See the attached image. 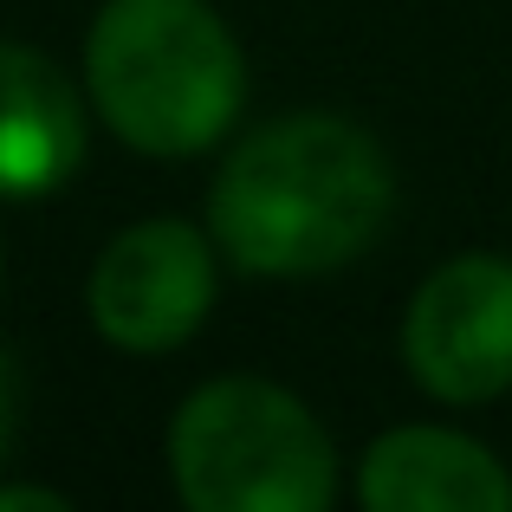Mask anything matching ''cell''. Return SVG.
Listing matches in <instances>:
<instances>
[{
    "mask_svg": "<svg viewBox=\"0 0 512 512\" xmlns=\"http://www.w3.org/2000/svg\"><path fill=\"white\" fill-rule=\"evenodd\" d=\"M396 208V175L376 137L331 111L260 124L214 175L208 234L240 273L305 279L376 247Z\"/></svg>",
    "mask_w": 512,
    "mask_h": 512,
    "instance_id": "1",
    "label": "cell"
},
{
    "mask_svg": "<svg viewBox=\"0 0 512 512\" xmlns=\"http://www.w3.org/2000/svg\"><path fill=\"white\" fill-rule=\"evenodd\" d=\"M85 91L137 156H201L247 104V52L208 0H104L85 39Z\"/></svg>",
    "mask_w": 512,
    "mask_h": 512,
    "instance_id": "2",
    "label": "cell"
},
{
    "mask_svg": "<svg viewBox=\"0 0 512 512\" xmlns=\"http://www.w3.org/2000/svg\"><path fill=\"white\" fill-rule=\"evenodd\" d=\"M169 474L188 512H331L338 448L292 389L214 376L169 422Z\"/></svg>",
    "mask_w": 512,
    "mask_h": 512,
    "instance_id": "3",
    "label": "cell"
},
{
    "mask_svg": "<svg viewBox=\"0 0 512 512\" xmlns=\"http://www.w3.org/2000/svg\"><path fill=\"white\" fill-rule=\"evenodd\" d=\"M402 357L435 402L474 409L512 389V260L461 253L435 266L402 318Z\"/></svg>",
    "mask_w": 512,
    "mask_h": 512,
    "instance_id": "4",
    "label": "cell"
},
{
    "mask_svg": "<svg viewBox=\"0 0 512 512\" xmlns=\"http://www.w3.org/2000/svg\"><path fill=\"white\" fill-rule=\"evenodd\" d=\"M85 312L104 344L130 357H163L188 344L214 312V253L188 221H137L98 253Z\"/></svg>",
    "mask_w": 512,
    "mask_h": 512,
    "instance_id": "5",
    "label": "cell"
},
{
    "mask_svg": "<svg viewBox=\"0 0 512 512\" xmlns=\"http://www.w3.org/2000/svg\"><path fill=\"white\" fill-rule=\"evenodd\" d=\"M363 512H512V474L487 441L409 422L370 441L357 467Z\"/></svg>",
    "mask_w": 512,
    "mask_h": 512,
    "instance_id": "6",
    "label": "cell"
},
{
    "mask_svg": "<svg viewBox=\"0 0 512 512\" xmlns=\"http://www.w3.org/2000/svg\"><path fill=\"white\" fill-rule=\"evenodd\" d=\"M85 98L39 46L0 39V201H39L85 163Z\"/></svg>",
    "mask_w": 512,
    "mask_h": 512,
    "instance_id": "7",
    "label": "cell"
},
{
    "mask_svg": "<svg viewBox=\"0 0 512 512\" xmlns=\"http://www.w3.org/2000/svg\"><path fill=\"white\" fill-rule=\"evenodd\" d=\"M13 428H20V370H13V357L0 350V461H7V448H13Z\"/></svg>",
    "mask_w": 512,
    "mask_h": 512,
    "instance_id": "8",
    "label": "cell"
},
{
    "mask_svg": "<svg viewBox=\"0 0 512 512\" xmlns=\"http://www.w3.org/2000/svg\"><path fill=\"white\" fill-rule=\"evenodd\" d=\"M0 512H78L52 487H0Z\"/></svg>",
    "mask_w": 512,
    "mask_h": 512,
    "instance_id": "9",
    "label": "cell"
}]
</instances>
